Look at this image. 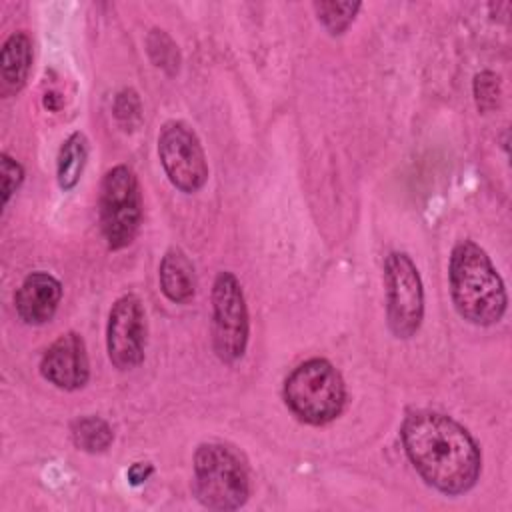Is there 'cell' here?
I'll list each match as a JSON object with an SVG mask.
<instances>
[{
	"label": "cell",
	"instance_id": "obj_1",
	"mask_svg": "<svg viewBox=\"0 0 512 512\" xmlns=\"http://www.w3.org/2000/svg\"><path fill=\"white\" fill-rule=\"evenodd\" d=\"M404 452L422 480L442 494L468 492L480 476L482 456L470 432L440 412H412L400 428Z\"/></svg>",
	"mask_w": 512,
	"mask_h": 512
},
{
	"label": "cell",
	"instance_id": "obj_2",
	"mask_svg": "<svg viewBox=\"0 0 512 512\" xmlns=\"http://www.w3.org/2000/svg\"><path fill=\"white\" fill-rule=\"evenodd\" d=\"M450 294L456 312L470 324L492 326L506 312L504 282L488 254L472 240H462L450 254Z\"/></svg>",
	"mask_w": 512,
	"mask_h": 512
},
{
	"label": "cell",
	"instance_id": "obj_3",
	"mask_svg": "<svg viewBox=\"0 0 512 512\" xmlns=\"http://www.w3.org/2000/svg\"><path fill=\"white\" fill-rule=\"evenodd\" d=\"M194 494L210 510H236L250 496L244 458L228 444L208 442L194 452Z\"/></svg>",
	"mask_w": 512,
	"mask_h": 512
},
{
	"label": "cell",
	"instance_id": "obj_4",
	"mask_svg": "<svg viewBox=\"0 0 512 512\" xmlns=\"http://www.w3.org/2000/svg\"><path fill=\"white\" fill-rule=\"evenodd\" d=\"M284 400L292 414L312 426L340 416L346 404V386L340 372L324 358L298 364L284 382Z\"/></svg>",
	"mask_w": 512,
	"mask_h": 512
},
{
	"label": "cell",
	"instance_id": "obj_5",
	"mask_svg": "<svg viewBox=\"0 0 512 512\" xmlns=\"http://www.w3.org/2000/svg\"><path fill=\"white\" fill-rule=\"evenodd\" d=\"M100 228L110 250L126 248L142 222V194L136 174L120 164L106 172L100 186Z\"/></svg>",
	"mask_w": 512,
	"mask_h": 512
},
{
	"label": "cell",
	"instance_id": "obj_6",
	"mask_svg": "<svg viewBox=\"0 0 512 512\" xmlns=\"http://www.w3.org/2000/svg\"><path fill=\"white\" fill-rule=\"evenodd\" d=\"M248 308L240 282L232 272H220L212 288V342L216 356L238 362L248 346Z\"/></svg>",
	"mask_w": 512,
	"mask_h": 512
},
{
	"label": "cell",
	"instance_id": "obj_7",
	"mask_svg": "<svg viewBox=\"0 0 512 512\" xmlns=\"http://www.w3.org/2000/svg\"><path fill=\"white\" fill-rule=\"evenodd\" d=\"M386 316L396 338H410L424 318V290L420 274L404 252H390L384 262Z\"/></svg>",
	"mask_w": 512,
	"mask_h": 512
},
{
	"label": "cell",
	"instance_id": "obj_8",
	"mask_svg": "<svg viewBox=\"0 0 512 512\" xmlns=\"http://www.w3.org/2000/svg\"><path fill=\"white\" fill-rule=\"evenodd\" d=\"M158 156L162 168L180 192H198L208 180V162L196 132L180 122L168 120L158 134Z\"/></svg>",
	"mask_w": 512,
	"mask_h": 512
},
{
	"label": "cell",
	"instance_id": "obj_9",
	"mask_svg": "<svg viewBox=\"0 0 512 512\" xmlns=\"http://www.w3.org/2000/svg\"><path fill=\"white\" fill-rule=\"evenodd\" d=\"M108 358L118 370H132L144 360L146 312L138 296H120L110 310L106 326Z\"/></svg>",
	"mask_w": 512,
	"mask_h": 512
},
{
	"label": "cell",
	"instance_id": "obj_10",
	"mask_svg": "<svg viewBox=\"0 0 512 512\" xmlns=\"http://www.w3.org/2000/svg\"><path fill=\"white\" fill-rule=\"evenodd\" d=\"M42 376L62 390H78L88 382L90 366L86 344L76 332L56 338L40 360Z\"/></svg>",
	"mask_w": 512,
	"mask_h": 512
},
{
	"label": "cell",
	"instance_id": "obj_11",
	"mask_svg": "<svg viewBox=\"0 0 512 512\" xmlns=\"http://www.w3.org/2000/svg\"><path fill=\"white\" fill-rule=\"evenodd\" d=\"M60 298H62L60 282L52 274L38 270L28 274L22 280L20 288L16 290L14 304L22 322L40 326L52 320V316L58 310Z\"/></svg>",
	"mask_w": 512,
	"mask_h": 512
},
{
	"label": "cell",
	"instance_id": "obj_12",
	"mask_svg": "<svg viewBox=\"0 0 512 512\" xmlns=\"http://www.w3.org/2000/svg\"><path fill=\"white\" fill-rule=\"evenodd\" d=\"M160 288L170 302L188 304L196 294V274L190 258L180 248H170L158 268Z\"/></svg>",
	"mask_w": 512,
	"mask_h": 512
},
{
	"label": "cell",
	"instance_id": "obj_13",
	"mask_svg": "<svg viewBox=\"0 0 512 512\" xmlns=\"http://www.w3.org/2000/svg\"><path fill=\"white\" fill-rule=\"evenodd\" d=\"M32 66V40L24 32H14L6 38L0 54V78L2 92H18L30 74Z\"/></svg>",
	"mask_w": 512,
	"mask_h": 512
},
{
	"label": "cell",
	"instance_id": "obj_14",
	"mask_svg": "<svg viewBox=\"0 0 512 512\" xmlns=\"http://www.w3.org/2000/svg\"><path fill=\"white\" fill-rule=\"evenodd\" d=\"M86 156H88V144L84 134L72 132L64 140L58 152V162H56V176L62 190H72L78 184L86 164Z\"/></svg>",
	"mask_w": 512,
	"mask_h": 512
},
{
	"label": "cell",
	"instance_id": "obj_15",
	"mask_svg": "<svg viewBox=\"0 0 512 512\" xmlns=\"http://www.w3.org/2000/svg\"><path fill=\"white\" fill-rule=\"evenodd\" d=\"M72 440L80 450L96 454L108 450L114 440V432L100 416H82L72 424Z\"/></svg>",
	"mask_w": 512,
	"mask_h": 512
},
{
	"label": "cell",
	"instance_id": "obj_16",
	"mask_svg": "<svg viewBox=\"0 0 512 512\" xmlns=\"http://www.w3.org/2000/svg\"><path fill=\"white\" fill-rule=\"evenodd\" d=\"M318 20L330 34H342L360 10V2H314Z\"/></svg>",
	"mask_w": 512,
	"mask_h": 512
},
{
	"label": "cell",
	"instance_id": "obj_17",
	"mask_svg": "<svg viewBox=\"0 0 512 512\" xmlns=\"http://www.w3.org/2000/svg\"><path fill=\"white\" fill-rule=\"evenodd\" d=\"M146 44H148V54L158 68H164L170 74L178 70L180 58H178L176 44L170 40V36H166L164 30H152Z\"/></svg>",
	"mask_w": 512,
	"mask_h": 512
},
{
	"label": "cell",
	"instance_id": "obj_18",
	"mask_svg": "<svg viewBox=\"0 0 512 512\" xmlns=\"http://www.w3.org/2000/svg\"><path fill=\"white\" fill-rule=\"evenodd\" d=\"M498 80L500 78L490 70H484L474 76V98L480 112H490L498 106V98H500Z\"/></svg>",
	"mask_w": 512,
	"mask_h": 512
},
{
	"label": "cell",
	"instance_id": "obj_19",
	"mask_svg": "<svg viewBox=\"0 0 512 512\" xmlns=\"http://www.w3.org/2000/svg\"><path fill=\"white\" fill-rule=\"evenodd\" d=\"M114 114L124 126L140 120V100L134 90H122L114 100Z\"/></svg>",
	"mask_w": 512,
	"mask_h": 512
},
{
	"label": "cell",
	"instance_id": "obj_20",
	"mask_svg": "<svg viewBox=\"0 0 512 512\" xmlns=\"http://www.w3.org/2000/svg\"><path fill=\"white\" fill-rule=\"evenodd\" d=\"M0 164H2V200L4 204L10 200V196L18 190V186L22 184L24 180V170L22 166L12 160L8 154H2L0 156Z\"/></svg>",
	"mask_w": 512,
	"mask_h": 512
},
{
	"label": "cell",
	"instance_id": "obj_21",
	"mask_svg": "<svg viewBox=\"0 0 512 512\" xmlns=\"http://www.w3.org/2000/svg\"><path fill=\"white\" fill-rule=\"evenodd\" d=\"M152 472H154V468H152L150 462H134V464L128 468L126 476H128V482H130L132 486H138V484H144V482L150 478Z\"/></svg>",
	"mask_w": 512,
	"mask_h": 512
},
{
	"label": "cell",
	"instance_id": "obj_22",
	"mask_svg": "<svg viewBox=\"0 0 512 512\" xmlns=\"http://www.w3.org/2000/svg\"><path fill=\"white\" fill-rule=\"evenodd\" d=\"M60 104H62L60 94H56V92H46V94H44V106H46L48 110L56 112V110L60 108Z\"/></svg>",
	"mask_w": 512,
	"mask_h": 512
}]
</instances>
